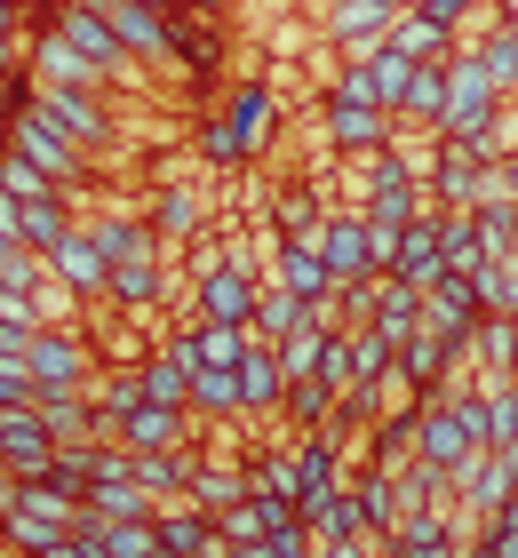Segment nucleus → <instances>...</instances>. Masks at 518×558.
I'll return each instance as SVG.
<instances>
[{"mask_svg":"<svg viewBox=\"0 0 518 558\" xmlns=\"http://www.w3.org/2000/svg\"><path fill=\"white\" fill-rule=\"evenodd\" d=\"M24 105L48 112L72 144L88 151V160H112V151H128V136L112 129V112H104V96H96V88H48V81H24Z\"/></svg>","mask_w":518,"mask_h":558,"instance_id":"1","label":"nucleus"},{"mask_svg":"<svg viewBox=\"0 0 518 558\" xmlns=\"http://www.w3.org/2000/svg\"><path fill=\"white\" fill-rule=\"evenodd\" d=\"M9 151H24L33 168H48V175H57V184L72 192V208H88V168H96V160H88V151L72 144V136H64L48 112L16 105V120H9Z\"/></svg>","mask_w":518,"mask_h":558,"instance_id":"2","label":"nucleus"},{"mask_svg":"<svg viewBox=\"0 0 518 558\" xmlns=\"http://www.w3.org/2000/svg\"><path fill=\"white\" fill-rule=\"evenodd\" d=\"M503 112V88H495V72L479 64V48H462V57L447 64V112H438V144H462L471 129H486V120Z\"/></svg>","mask_w":518,"mask_h":558,"instance_id":"3","label":"nucleus"},{"mask_svg":"<svg viewBox=\"0 0 518 558\" xmlns=\"http://www.w3.org/2000/svg\"><path fill=\"white\" fill-rule=\"evenodd\" d=\"M57 33H64V40H72V48H81V57L104 72V88H144V72H152V64H144V57H128V40H120L104 16L64 9V16H57Z\"/></svg>","mask_w":518,"mask_h":558,"instance_id":"4","label":"nucleus"},{"mask_svg":"<svg viewBox=\"0 0 518 558\" xmlns=\"http://www.w3.org/2000/svg\"><path fill=\"white\" fill-rule=\"evenodd\" d=\"M255 295H264V271H255L248 256H224V264L192 271V303H200V319H231V327H248V319H255Z\"/></svg>","mask_w":518,"mask_h":558,"instance_id":"5","label":"nucleus"},{"mask_svg":"<svg viewBox=\"0 0 518 558\" xmlns=\"http://www.w3.org/2000/svg\"><path fill=\"white\" fill-rule=\"evenodd\" d=\"M33 384L40 391H88L96 384V343L72 327H40L33 336Z\"/></svg>","mask_w":518,"mask_h":558,"instance_id":"6","label":"nucleus"},{"mask_svg":"<svg viewBox=\"0 0 518 558\" xmlns=\"http://www.w3.org/2000/svg\"><path fill=\"white\" fill-rule=\"evenodd\" d=\"M471 447H479V439H471V423H462V408H455L447 391H431V399H423V415H414V463L455 471Z\"/></svg>","mask_w":518,"mask_h":558,"instance_id":"7","label":"nucleus"},{"mask_svg":"<svg viewBox=\"0 0 518 558\" xmlns=\"http://www.w3.org/2000/svg\"><path fill=\"white\" fill-rule=\"evenodd\" d=\"M320 136H327V151L368 160V151H391L399 112H375V105H320Z\"/></svg>","mask_w":518,"mask_h":558,"instance_id":"8","label":"nucleus"},{"mask_svg":"<svg viewBox=\"0 0 518 558\" xmlns=\"http://www.w3.org/2000/svg\"><path fill=\"white\" fill-rule=\"evenodd\" d=\"M320 256L327 271L344 279H375V247H368V208H327V232H320Z\"/></svg>","mask_w":518,"mask_h":558,"instance_id":"9","label":"nucleus"},{"mask_svg":"<svg viewBox=\"0 0 518 558\" xmlns=\"http://www.w3.org/2000/svg\"><path fill=\"white\" fill-rule=\"evenodd\" d=\"M391 279H407V288H447V240H438V208L414 216L399 232V256H391Z\"/></svg>","mask_w":518,"mask_h":558,"instance_id":"10","label":"nucleus"},{"mask_svg":"<svg viewBox=\"0 0 518 558\" xmlns=\"http://www.w3.org/2000/svg\"><path fill=\"white\" fill-rule=\"evenodd\" d=\"M272 120H279V81H240L224 96V129L240 136V151H272Z\"/></svg>","mask_w":518,"mask_h":558,"instance_id":"11","label":"nucleus"},{"mask_svg":"<svg viewBox=\"0 0 518 558\" xmlns=\"http://www.w3.org/2000/svg\"><path fill=\"white\" fill-rule=\"evenodd\" d=\"M81 223H88V240L104 256H112V271L120 264H160V232H152L136 208H104V216H81Z\"/></svg>","mask_w":518,"mask_h":558,"instance_id":"12","label":"nucleus"},{"mask_svg":"<svg viewBox=\"0 0 518 558\" xmlns=\"http://www.w3.org/2000/svg\"><path fill=\"white\" fill-rule=\"evenodd\" d=\"M288 360H279V343H264V336H255V351H248V360H240V423L248 415H279V408H288Z\"/></svg>","mask_w":518,"mask_h":558,"instance_id":"13","label":"nucleus"},{"mask_svg":"<svg viewBox=\"0 0 518 558\" xmlns=\"http://www.w3.org/2000/svg\"><path fill=\"white\" fill-rule=\"evenodd\" d=\"M48 264H57V279H64V288H81L88 303L112 295V256H104V247L88 240V223H72V232L48 247Z\"/></svg>","mask_w":518,"mask_h":558,"instance_id":"14","label":"nucleus"},{"mask_svg":"<svg viewBox=\"0 0 518 558\" xmlns=\"http://www.w3.org/2000/svg\"><path fill=\"white\" fill-rule=\"evenodd\" d=\"M144 216H152V232H160V240H200L207 216H216V192H207V184H160Z\"/></svg>","mask_w":518,"mask_h":558,"instance_id":"15","label":"nucleus"},{"mask_svg":"<svg viewBox=\"0 0 518 558\" xmlns=\"http://www.w3.org/2000/svg\"><path fill=\"white\" fill-rule=\"evenodd\" d=\"M264 279L296 288L303 303H327V295H344V279L327 271V256H320V247H296V240H279L272 256H264Z\"/></svg>","mask_w":518,"mask_h":558,"instance_id":"16","label":"nucleus"},{"mask_svg":"<svg viewBox=\"0 0 518 558\" xmlns=\"http://www.w3.org/2000/svg\"><path fill=\"white\" fill-rule=\"evenodd\" d=\"M192 439V415H176V408H144L136 415H120V430H112V447H128V454H176Z\"/></svg>","mask_w":518,"mask_h":558,"instance_id":"17","label":"nucleus"},{"mask_svg":"<svg viewBox=\"0 0 518 558\" xmlns=\"http://www.w3.org/2000/svg\"><path fill=\"white\" fill-rule=\"evenodd\" d=\"M391 0H327L320 24H327V40L335 48H359V40H391Z\"/></svg>","mask_w":518,"mask_h":558,"instance_id":"18","label":"nucleus"},{"mask_svg":"<svg viewBox=\"0 0 518 558\" xmlns=\"http://www.w3.org/2000/svg\"><path fill=\"white\" fill-rule=\"evenodd\" d=\"M391 48H399V57H414V64H455V57H462L455 33H447V24H431L423 9H399V16H391Z\"/></svg>","mask_w":518,"mask_h":558,"instance_id":"19","label":"nucleus"},{"mask_svg":"<svg viewBox=\"0 0 518 558\" xmlns=\"http://www.w3.org/2000/svg\"><path fill=\"white\" fill-rule=\"evenodd\" d=\"M248 495L303 519V463H296V454H255V463H248Z\"/></svg>","mask_w":518,"mask_h":558,"instance_id":"20","label":"nucleus"},{"mask_svg":"<svg viewBox=\"0 0 518 558\" xmlns=\"http://www.w3.org/2000/svg\"><path fill=\"white\" fill-rule=\"evenodd\" d=\"M88 519H160V495L144 478H88Z\"/></svg>","mask_w":518,"mask_h":558,"instance_id":"21","label":"nucleus"},{"mask_svg":"<svg viewBox=\"0 0 518 558\" xmlns=\"http://www.w3.org/2000/svg\"><path fill=\"white\" fill-rule=\"evenodd\" d=\"M255 336H264V343H288L296 336V327H311V303L296 295V288H279V279H264V295H255Z\"/></svg>","mask_w":518,"mask_h":558,"instance_id":"22","label":"nucleus"},{"mask_svg":"<svg viewBox=\"0 0 518 558\" xmlns=\"http://www.w3.org/2000/svg\"><path fill=\"white\" fill-rule=\"evenodd\" d=\"M0 192H16L24 208H40V199H64V208H72V192H64L48 168H33L24 151H0Z\"/></svg>","mask_w":518,"mask_h":558,"instance_id":"23","label":"nucleus"},{"mask_svg":"<svg viewBox=\"0 0 518 558\" xmlns=\"http://www.w3.org/2000/svg\"><path fill=\"white\" fill-rule=\"evenodd\" d=\"M438 112H447V64H414L399 120H423V129H438Z\"/></svg>","mask_w":518,"mask_h":558,"instance_id":"24","label":"nucleus"},{"mask_svg":"<svg viewBox=\"0 0 518 558\" xmlns=\"http://www.w3.org/2000/svg\"><path fill=\"white\" fill-rule=\"evenodd\" d=\"M327 343H335V327H296V336L279 343V360H288V384H311V375L327 367Z\"/></svg>","mask_w":518,"mask_h":558,"instance_id":"25","label":"nucleus"},{"mask_svg":"<svg viewBox=\"0 0 518 558\" xmlns=\"http://www.w3.org/2000/svg\"><path fill=\"white\" fill-rule=\"evenodd\" d=\"M327 105H375V112H391V96H383V81H375L368 64H344L327 81Z\"/></svg>","mask_w":518,"mask_h":558,"instance_id":"26","label":"nucleus"},{"mask_svg":"<svg viewBox=\"0 0 518 558\" xmlns=\"http://www.w3.org/2000/svg\"><path fill=\"white\" fill-rule=\"evenodd\" d=\"M479 247H486V264H510L518 256V208H479Z\"/></svg>","mask_w":518,"mask_h":558,"instance_id":"27","label":"nucleus"},{"mask_svg":"<svg viewBox=\"0 0 518 558\" xmlns=\"http://www.w3.org/2000/svg\"><path fill=\"white\" fill-rule=\"evenodd\" d=\"M368 72L383 81V96H391V112H399V105H407V81H414V57H399V48H383V57H375Z\"/></svg>","mask_w":518,"mask_h":558,"instance_id":"28","label":"nucleus"},{"mask_svg":"<svg viewBox=\"0 0 518 558\" xmlns=\"http://www.w3.org/2000/svg\"><path fill=\"white\" fill-rule=\"evenodd\" d=\"M0 327H24V336H40V303L24 288H0Z\"/></svg>","mask_w":518,"mask_h":558,"instance_id":"29","label":"nucleus"},{"mask_svg":"<svg viewBox=\"0 0 518 558\" xmlns=\"http://www.w3.org/2000/svg\"><path fill=\"white\" fill-rule=\"evenodd\" d=\"M40 384H33V367H0V408H33Z\"/></svg>","mask_w":518,"mask_h":558,"instance_id":"30","label":"nucleus"},{"mask_svg":"<svg viewBox=\"0 0 518 558\" xmlns=\"http://www.w3.org/2000/svg\"><path fill=\"white\" fill-rule=\"evenodd\" d=\"M414 9H423L431 24H447V33H455V24H462V16H471V9H479V0H414Z\"/></svg>","mask_w":518,"mask_h":558,"instance_id":"31","label":"nucleus"},{"mask_svg":"<svg viewBox=\"0 0 518 558\" xmlns=\"http://www.w3.org/2000/svg\"><path fill=\"white\" fill-rule=\"evenodd\" d=\"M224 558H288V550H279V543H272V535H264V543H231V550H224Z\"/></svg>","mask_w":518,"mask_h":558,"instance_id":"32","label":"nucleus"},{"mask_svg":"<svg viewBox=\"0 0 518 558\" xmlns=\"http://www.w3.org/2000/svg\"><path fill=\"white\" fill-rule=\"evenodd\" d=\"M16 24H24V9H9V0H0V40H16Z\"/></svg>","mask_w":518,"mask_h":558,"instance_id":"33","label":"nucleus"},{"mask_svg":"<svg viewBox=\"0 0 518 558\" xmlns=\"http://www.w3.org/2000/svg\"><path fill=\"white\" fill-rule=\"evenodd\" d=\"M176 9H200V16H224L231 0H176Z\"/></svg>","mask_w":518,"mask_h":558,"instance_id":"34","label":"nucleus"},{"mask_svg":"<svg viewBox=\"0 0 518 558\" xmlns=\"http://www.w3.org/2000/svg\"><path fill=\"white\" fill-rule=\"evenodd\" d=\"M16 247H24V240H9V232H0V271H9V264H16Z\"/></svg>","mask_w":518,"mask_h":558,"instance_id":"35","label":"nucleus"},{"mask_svg":"<svg viewBox=\"0 0 518 558\" xmlns=\"http://www.w3.org/2000/svg\"><path fill=\"white\" fill-rule=\"evenodd\" d=\"M0 478H9V447H0Z\"/></svg>","mask_w":518,"mask_h":558,"instance_id":"36","label":"nucleus"},{"mask_svg":"<svg viewBox=\"0 0 518 558\" xmlns=\"http://www.w3.org/2000/svg\"><path fill=\"white\" fill-rule=\"evenodd\" d=\"M144 9H176V0H144Z\"/></svg>","mask_w":518,"mask_h":558,"instance_id":"37","label":"nucleus"},{"mask_svg":"<svg viewBox=\"0 0 518 558\" xmlns=\"http://www.w3.org/2000/svg\"><path fill=\"white\" fill-rule=\"evenodd\" d=\"M9 9H33V0H9Z\"/></svg>","mask_w":518,"mask_h":558,"instance_id":"38","label":"nucleus"},{"mask_svg":"<svg viewBox=\"0 0 518 558\" xmlns=\"http://www.w3.org/2000/svg\"><path fill=\"white\" fill-rule=\"evenodd\" d=\"M391 9H414V0H391Z\"/></svg>","mask_w":518,"mask_h":558,"instance_id":"39","label":"nucleus"},{"mask_svg":"<svg viewBox=\"0 0 518 558\" xmlns=\"http://www.w3.org/2000/svg\"><path fill=\"white\" fill-rule=\"evenodd\" d=\"M510 184H518V160H510Z\"/></svg>","mask_w":518,"mask_h":558,"instance_id":"40","label":"nucleus"},{"mask_svg":"<svg viewBox=\"0 0 518 558\" xmlns=\"http://www.w3.org/2000/svg\"><path fill=\"white\" fill-rule=\"evenodd\" d=\"M383 558H399V550H383Z\"/></svg>","mask_w":518,"mask_h":558,"instance_id":"41","label":"nucleus"}]
</instances>
